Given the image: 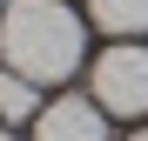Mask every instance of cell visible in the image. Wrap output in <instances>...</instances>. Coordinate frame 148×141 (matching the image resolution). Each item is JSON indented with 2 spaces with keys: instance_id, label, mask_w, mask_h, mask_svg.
Wrapping results in <instances>:
<instances>
[{
  "instance_id": "obj_7",
  "label": "cell",
  "mask_w": 148,
  "mask_h": 141,
  "mask_svg": "<svg viewBox=\"0 0 148 141\" xmlns=\"http://www.w3.org/2000/svg\"><path fill=\"white\" fill-rule=\"evenodd\" d=\"M128 141H148V128H141V134H128Z\"/></svg>"
},
{
  "instance_id": "obj_8",
  "label": "cell",
  "mask_w": 148,
  "mask_h": 141,
  "mask_svg": "<svg viewBox=\"0 0 148 141\" xmlns=\"http://www.w3.org/2000/svg\"><path fill=\"white\" fill-rule=\"evenodd\" d=\"M0 141H14V134H7V128H0Z\"/></svg>"
},
{
  "instance_id": "obj_3",
  "label": "cell",
  "mask_w": 148,
  "mask_h": 141,
  "mask_svg": "<svg viewBox=\"0 0 148 141\" xmlns=\"http://www.w3.org/2000/svg\"><path fill=\"white\" fill-rule=\"evenodd\" d=\"M34 141H108V114H101L94 94H88V101H81V94H61V101L40 108Z\"/></svg>"
},
{
  "instance_id": "obj_5",
  "label": "cell",
  "mask_w": 148,
  "mask_h": 141,
  "mask_svg": "<svg viewBox=\"0 0 148 141\" xmlns=\"http://www.w3.org/2000/svg\"><path fill=\"white\" fill-rule=\"evenodd\" d=\"M0 121H40V87L0 61Z\"/></svg>"
},
{
  "instance_id": "obj_6",
  "label": "cell",
  "mask_w": 148,
  "mask_h": 141,
  "mask_svg": "<svg viewBox=\"0 0 148 141\" xmlns=\"http://www.w3.org/2000/svg\"><path fill=\"white\" fill-rule=\"evenodd\" d=\"M7 7H14V0H0V20H7Z\"/></svg>"
},
{
  "instance_id": "obj_2",
  "label": "cell",
  "mask_w": 148,
  "mask_h": 141,
  "mask_svg": "<svg viewBox=\"0 0 148 141\" xmlns=\"http://www.w3.org/2000/svg\"><path fill=\"white\" fill-rule=\"evenodd\" d=\"M94 101H101V114H121V121L148 114V47L141 40H114L94 61Z\"/></svg>"
},
{
  "instance_id": "obj_1",
  "label": "cell",
  "mask_w": 148,
  "mask_h": 141,
  "mask_svg": "<svg viewBox=\"0 0 148 141\" xmlns=\"http://www.w3.org/2000/svg\"><path fill=\"white\" fill-rule=\"evenodd\" d=\"M88 54V27L67 0H14L0 20V61L14 74H27L34 87L67 81Z\"/></svg>"
},
{
  "instance_id": "obj_4",
  "label": "cell",
  "mask_w": 148,
  "mask_h": 141,
  "mask_svg": "<svg viewBox=\"0 0 148 141\" xmlns=\"http://www.w3.org/2000/svg\"><path fill=\"white\" fill-rule=\"evenodd\" d=\"M88 20L108 40H141L148 34V0H88Z\"/></svg>"
}]
</instances>
